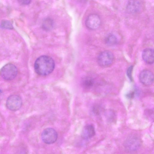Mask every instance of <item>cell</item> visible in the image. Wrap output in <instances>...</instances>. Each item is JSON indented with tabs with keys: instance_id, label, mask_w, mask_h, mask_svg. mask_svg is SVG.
Segmentation results:
<instances>
[{
	"instance_id": "obj_16",
	"label": "cell",
	"mask_w": 154,
	"mask_h": 154,
	"mask_svg": "<svg viewBox=\"0 0 154 154\" xmlns=\"http://www.w3.org/2000/svg\"><path fill=\"white\" fill-rule=\"evenodd\" d=\"M2 26L3 27H4L5 28H12V26L11 24L7 21H4L3 23H2Z\"/></svg>"
},
{
	"instance_id": "obj_5",
	"label": "cell",
	"mask_w": 154,
	"mask_h": 154,
	"mask_svg": "<svg viewBox=\"0 0 154 154\" xmlns=\"http://www.w3.org/2000/svg\"><path fill=\"white\" fill-rule=\"evenodd\" d=\"M42 139L44 143L47 144H51L57 140L58 134L56 131L51 128H47L42 132Z\"/></svg>"
},
{
	"instance_id": "obj_3",
	"label": "cell",
	"mask_w": 154,
	"mask_h": 154,
	"mask_svg": "<svg viewBox=\"0 0 154 154\" xmlns=\"http://www.w3.org/2000/svg\"><path fill=\"white\" fill-rule=\"evenodd\" d=\"M17 69L14 65L9 63L4 66L1 69L0 74L5 79L10 80L14 78L17 73Z\"/></svg>"
},
{
	"instance_id": "obj_18",
	"label": "cell",
	"mask_w": 154,
	"mask_h": 154,
	"mask_svg": "<svg viewBox=\"0 0 154 154\" xmlns=\"http://www.w3.org/2000/svg\"><path fill=\"white\" fill-rule=\"evenodd\" d=\"M134 95V93L133 92L128 94L127 95V96L128 98H132Z\"/></svg>"
},
{
	"instance_id": "obj_1",
	"label": "cell",
	"mask_w": 154,
	"mask_h": 154,
	"mask_svg": "<svg viewBox=\"0 0 154 154\" xmlns=\"http://www.w3.org/2000/svg\"><path fill=\"white\" fill-rule=\"evenodd\" d=\"M55 64L54 60L50 57L43 55L38 57L34 64L35 72L41 76H46L54 70Z\"/></svg>"
},
{
	"instance_id": "obj_12",
	"label": "cell",
	"mask_w": 154,
	"mask_h": 154,
	"mask_svg": "<svg viewBox=\"0 0 154 154\" xmlns=\"http://www.w3.org/2000/svg\"><path fill=\"white\" fill-rule=\"evenodd\" d=\"M105 42L106 44L109 46H112L116 45L118 42L116 36L114 34L110 33L106 37Z\"/></svg>"
},
{
	"instance_id": "obj_7",
	"label": "cell",
	"mask_w": 154,
	"mask_h": 154,
	"mask_svg": "<svg viewBox=\"0 0 154 154\" xmlns=\"http://www.w3.org/2000/svg\"><path fill=\"white\" fill-rule=\"evenodd\" d=\"M101 20L100 17L96 14H91L87 17L85 21L87 27L91 30H95L100 26Z\"/></svg>"
},
{
	"instance_id": "obj_13",
	"label": "cell",
	"mask_w": 154,
	"mask_h": 154,
	"mask_svg": "<svg viewBox=\"0 0 154 154\" xmlns=\"http://www.w3.org/2000/svg\"><path fill=\"white\" fill-rule=\"evenodd\" d=\"M94 83V79L90 77H87L83 80V85L87 88H89L92 87Z\"/></svg>"
},
{
	"instance_id": "obj_14",
	"label": "cell",
	"mask_w": 154,
	"mask_h": 154,
	"mask_svg": "<svg viewBox=\"0 0 154 154\" xmlns=\"http://www.w3.org/2000/svg\"><path fill=\"white\" fill-rule=\"evenodd\" d=\"M52 23L51 20L49 19L45 20L43 24V27L47 29H49L52 27Z\"/></svg>"
},
{
	"instance_id": "obj_4",
	"label": "cell",
	"mask_w": 154,
	"mask_h": 154,
	"mask_svg": "<svg viewBox=\"0 0 154 154\" xmlns=\"http://www.w3.org/2000/svg\"><path fill=\"white\" fill-rule=\"evenodd\" d=\"M141 141L136 135H131L129 136L124 142V147L128 151L130 152L137 150L140 146Z\"/></svg>"
},
{
	"instance_id": "obj_9",
	"label": "cell",
	"mask_w": 154,
	"mask_h": 154,
	"mask_svg": "<svg viewBox=\"0 0 154 154\" xmlns=\"http://www.w3.org/2000/svg\"><path fill=\"white\" fill-rule=\"evenodd\" d=\"M142 57L144 61L146 63L151 64L154 61V50L150 48L144 49L142 53Z\"/></svg>"
},
{
	"instance_id": "obj_19",
	"label": "cell",
	"mask_w": 154,
	"mask_h": 154,
	"mask_svg": "<svg viewBox=\"0 0 154 154\" xmlns=\"http://www.w3.org/2000/svg\"><path fill=\"white\" fill-rule=\"evenodd\" d=\"M2 92V91L0 90V94Z\"/></svg>"
},
{
	"instance_id": "obj_6",
	"label": "cell",
	"mask_w": 154,
	"mask_h": 154,
	"mask_svg": "<svg viewBox=\"0 0 154 154\" xmlns=\"http://www.w3.org/2000/svg\"><path fill=\"white\" fill-rule=\"evenodd\" d=\"M22 105L21 97L17 95H12L8 98L6 102L7 108L12 111H16L20 109Z\"/></svg>"
},
{
	"instance_id": "obj_11",
	"label": "cell",
	"mask_w": 154,
	"mask_h": 154,
	"mask_svg": "<svg viewBox=\"0 0 154 154\" xmlns=\"http://www.w3.org/2000/svg\"><path fill=\"white\" fill-rule=\"evenodd\" d=\"M141 3L138 1H129L127 6V10L131 13L138 12L141 10Z\"/></svg>"
},
{
	"instance_id": "obj_17",
	"label": "cell",
	"mask_w": 154,
	"mask_h": 154,
	"mask_svg": "<svg viewBox=\"0 0 154 154\" xmlns=\"http://www.w3.org/2000/svg\"><path fill=\"white\" fill-rule=\"evenodd\" d=\"M20 2L23 4H27L30 3L31 1L28 0L26 1H21Z\"/></svg>"
},
{
	"instance_id": "obj_8",
	"label": "cell",
	"mask_w": 154,
	"mask_h": 154,
	"mask_svg": "<svg viewBox=\"0 0 154 154\" xmlns=\"http://www.w3.org/2000/svg\"><path fill=\"white\" fill-rule=\"evenodd\" d=\"M139 79L140 82L143 85L146 86L150 85L153 82V73L149 70H144L140 72Z\"/></svg>"
},
{
	"instance_id": "obj_15",
	"label": "cell",
	"mask_w": 154,
	"mask_h": 154,
	"mask_svg": "<svg viewBox=\"0 0 154 154\" xmlns=\"http://www.w3.org/2000/svg\"><path fill=\"white\" fill-rule=\"evenodd\" d=\"M133 69V66H129L127 69V76L131 81H132V72Z\"/></svg>"
},
{
	"instance_id": "obj_2",
	"label": "cell",
	"mask_w": 154,
	"mask_h": 154,
	"mask_svg": "<svg viewBox=\"0 0 154 154\" xmlns=\"http://www.w3.org/2000/svg\"><path fill=\"white\" fill-rule=\"evenodd\" d=\"M114 59V55L112 52L109 51H105L98 55L97 61L98 64L101 67H107L112 64Z\"/></svg>"
},
{
	"instance_id": "obj_10",
	"label": "cell",
	"mask_w": 154,
	"mask_h": 154,
	"mask_svg": "<svg viewBox=\"0 0 154 154\" xmlns=\"http://www.w3.org/2000/svg\"><path fill=\"white\" fill-rule=\"evenodd\" d=\"M95 134V128L92 125L85 126L82 132L81 136L84 139H89L93 137Z\"/></svg>"
}]
</instances>
